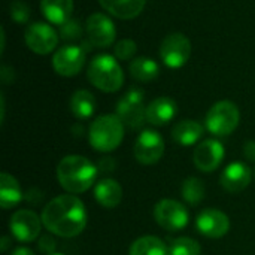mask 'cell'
<instances>
[{"instance_id": "cell-1", "label": "cell", "mask_w": 255, "mask_h": 255, "mask_svg": "<svg viewBox=\"0 0 255 255\" xmlns=\"http://www.w3.org/2000/svg\"><path fill=\"white\" fill-rule=\"evenodd\" d=\"M43 227L60 238L79 236L87 226L85 205L72 194H61L54 197L42 212Z\"/></svg>"}, {"instance_id": "cell-2", "label": "cell", "mask_w": 255, "mask_h": 255, "mask_svg": "<svg viewBox=\"0 0 255 255\" xmlns=\"http://www.w3.org/2000/svg\"><path fill=\"white\" fill-rule=\"evenodd\" d=\"M97 170L99 169L87 157L67 155L57 166V179L70 194H81L93 187Z\"/></svg>"}, {"instance_id": "cell-3", "label": "cell", "mask_w": 255, "mask_h": 255, "mask_svg": "<svg viewBox=\"0 0 255 255\" xmlns=\"http://www.w3.org/2000/svg\"><path fill=\"white\" fill-rule=\"evenodd\" d=\"M88 139L96 151L111 152L117 149L124 139V123L118 115H100L91 123Z\"/></svg>"}, {"instance_id": "cell-4", "label": "cell", "mask_w": 255, "mask_h": 255, "mask_svg": "<svg viewBox=\"0 0 255 255\" xmlns=\"http://www.w3.org/2000/svg\"><path fill=\"white\" fill-rule=\"evenodd\" d=\"M87 75L90 82L103 93H115L124 84V73L118 60L108 54L93 58Z\"/></svg>"}, {"instance_id": "cell-5", "label": "cell", "mask_w": 255, "mask_h": 255, "mask_svg": "<svg viewBox=\"0 0 255 255\" xmlns=\"http://www.w3.org/2000/svg\"><path fill=\"white\" fill-rule=\"evenodd\" d=\"M241 121L239 108L230 100L217 102L206 115V128L215 136H229L232 134Z\"/></svg>"}, {"instance_id": "cell-6", "label": "cell", "mask_w": 255, "mask_h": 255, "mask_svg": "<svg viewBox=\"0 0 255 255\" xmlns=\"http://www.w3.org/2000/svg\"><path fill=\"white\" fill-rule=\"evenodd\" d=\"M143 93L137 88L127 91L117 103V115L128 128H140L146 121V108L143 105Z\"/></svg>"}, {"instance_id": "cell-7", "label": "cell", "mask_w": 255, "mask_h": 255, "mask_svg": "<svg viewBox=\"0 0 255 255\" xmlns=\"http://www.w3.org/2000/svg\"><path fill=\"white\" fill-rule=\"evenodd\" d=\"M154 218L157 224L167 232H179L185 229L190 220L187 208L172 199H164L155 205Z\"/></svg>"}, {"instance_id": "cell-8", "label": "cell", "mask_w": 255, "mask_h": 255, "mask_svg": "<svg viewBox=\"0 0 255 255\" xmlns=\"http://www.w3.org/2000/svg\"><path fill=\"white\" fill-rule=\"evenodd\" d=\"M160 57L167 67L179 69L191 57V42L182 33H172L161 42Z\"/></svg>"}, {"instance_id": "cell-9", "label": "cell", "mask_w": 255, "mask_h": 255, "mask_svg": "<svg viewBox=\"0 0 255 255\" xmlns=\"http://www.w3.org/2000/svg\"><path fill=\"white\" fill-rule=\"evenodd\" d=\"M24 40L30 51L39 55H46L55 49L58 43V33L46 22L37 21L31 22L25 28Z\"/></svg>"}, {"instance_id": "cell-10", "label": "cell", "mask_w": 255, "mask_h": 255, "mask_svg": "<svg viewBox=\"0 0 255 255\" xmlns=\"http://www.w3.org/2000/svg\"><path fill=\"white\" fill-rule=\"evenodd\" d=\"M85 33L87 40L94 48H108L117 37V28L112 19L102 12H96L88 16L85 22Z\"/></svg>"}, {"instance_id": "cell-11", "label": "cell", "mask_w": 255, "mask_h": 255, "mask_svg": "<svg viewBox=\"0 0 255 255\" xmlns=\"http://www.w3.org/2000/svg\"><path fill=\"white\" fill-rule=\"evenodd\" d=\"M43 223L42 217H39L36 212L30 209H19L16 211L9 221V229L13 238L19 242L28 244L36 241V238L40 233Z\"/></svg>"}, {"instance_id": "cell-12", "label": "cell", "mask_w": 255, "mask_h": 255, "mask_svg": "<svg viewBox=\"0 0 255 255\" xmlns=\"http://www.w3.org/2000/svg\"><path fill=\"white\" fill-rule=\"evenodd\" d=\"M85 64V49L78 45H64L52 57L54 70L64 76H76Z\"/></svg>"}, {"instance_id": "cell-13", "label": "cell", "mask_w": 255, "mask_h": 255, "mask_svg": "<svg viewBox=\"0 0 255 255\" xmlns=\"http://www.w3.org/2000/svg\"><path fill=\"white\" fill-rule=\"evenodd\" d=\"M164 154V140L154 130H143L134 143V157L140 164L151 166L161 160Z\"/></svg>"}, {"instance_id": "cell-14", "label": "cell", "mask_w": 255, "mask_h": 255, "mask_svg": "<svg viewBox=\"0 0 255 255\" xmlns=\"http://www.w3.org/2000/svg\"><path fill=\"white\" fill-rule=\"evenodd\" d=\"M196 227L200 235H203L209 239H220L229 233L230 220L223 211L209 208L199 214V217L196 220Z\"/></svg>"}, {"instance_id": "cell-15", "label": "cell", "mask_w": 255, "mask_h": 255, "mask_svg": "<svg viewBox=\"0 0 255 255\" xmlns=\"http://www.w3.org/2000/svg\"><path fill=\"white\" fill-rule=\"evenodd\" d=\"M223 158H224V146L220 140L215 139H206L200 142L193 154L194 166L205 173L214 172L221 164Z\"/></svg>"}, {"instance_id": "cell-16", "label": "cell", "mask_w": 255, "mask_h": 255, "mask_svg": "<svg viewBox=\"0 0 255 255\" xmlns=\"http://www.w3.org/2000/svg\"><path fill=\"white\" fill-rule=\"evenodd\" d=\"M250 182L251 169L242 161L230 163L221 175V187L232 194L244 191L250 185Z\"/></svg>"}, {"instance_id": "cell-17", "label": "cell", "mask_w": 255, "mask_h": 255, "mask_svg": "<svg viewBox=\"0 0 255 255\" xmlns=\"http://www.w3.org/2000/svg\"><path fill=\"white\" fill-rule=\"evenodd\" d=\"M178 106L170 97H158L146 106V121L152 126L161 127L170 123L176 115Z\"/></svg>"}, {"instance_id": "cell-18", "label": "cell", "mask_w": 255, "mask_h": 255, "mask_svg": "<svg viewBox=\"0 0 255 255\" xmlns=\"http://www.w3.org/2000/svg\"><path fill=\"white\" fill-rule=\"evenodd\" d=\"M99 3L115 18L133 19L140 15L146 0H99Z\"/></svg>"}, {"instance_id": "cell-19", "label": "cell", "mask_w": 255, "mask_h": 255, "mask_svg": "<svg viewBox=\"0 0 255 255\" xmlns=\"http://www.w3.org/2000/svg\"><path fill=\"white\" fill-rule=\"evenodd\" d=\"M94 199L100 206L106 209H114L121 203L123 188L115 179H103L94 188Z\"/></svg>"}, {"instance_id": "cell-20", "label": "cell", "mask_w": 255, "mask_h": 255, "mask_svg": "<svg viewBox=\"0 0 255 255\" xmlns=\"http://www.w3.org/2000/svg\"><path fill=\"white\" fill-rule=\"evenodd\" d=\"M40 10L49 22L61 25L72 16L73 0H40Z\"/></svg>"}, {"instance_id": "cell-21", "label": "cell", "mask_w": 255, "mask_h": 255, "mask_svg": "<svg viewBox=\"0 0 255 255\" xmlns=\"http://www.w3.org/2000/svg\"><path fill=\"white\" fill-rule=\"evenodd\" d=\"M202 136H203V126L194 120L179 121L172 130L173 140L182 146H191L197 143Z\"/></svg>"}, {"instance_id": "cell-22", "label": "cell", "mask_w": 255, "mask_h": 255, "mask_svg": "<svg viewBox=\"0 0 255 255\" xmlns=\"http://www.w3.org/2000/svg\"><path fill=\"white\" fill-rule=\"evenodd\" d=\"M22 200V193L18 181L9 175L7 172H3L0 176V205L3 209L15 208Z\"/></svg>"}, {"instance_id": "cell-23", "label": "cell", "mask_w": 255, "mask_h": 255, "mask_svg": "<svg viewBox=\"0 0 255 255\" xmlns=\"http://www.w3.org/2000/svg\"><path fill=\"white\" fill-rule=\"evenodd\" d=\"M96 108V97L88 90H78L70 97V111L78 120H87L93 117Z\"/></svg>"}, {"instance_id": "cell-24", "label": "cell", "mask_w": 255, "mask_h": 255, "mask_svg": "<svg viewBox=\"0 0 255 255\" xmlns=\"http://www.w3.org/2000/svg\"><path fill=\"white\" fill-rule=\"evenodd\" d=\"M130 75L139 82H152L160 75L158 64L149 57H137L128 66Z\"/></svg>"}, {"instance_id": "cell-25", "label": "cell", "mask_w": 255, "mask_h": 255, "mask_svg": "<svg viewBox=\"0 0 255 255\" xmlns=\"http://www.w3.org/2000/svg\"><path fill=\"white\" fill-rule=\"evenodd\" d=\"M130 255H169V248L157 236H143L130 247Z\"/></svg>"}, {"instance_id": "cell-26", "label": "cell", "mask_w": 255, "mask_h": 255, "mask_svg": "<svg viewBox=\"0 0 255 255\" xmlns=\"http://www.w3.org/2000/svg\"><path fill=\"white\" fill-rule=\"evenodd\" d=\"M205 184L199 178H188L184 181L181 193L187 203L199 205L205 199Z\"/></svg>"}, {"instance_id": "cell-27", "label": "cell", "mask_w": 255, "mask_h": 255, "mask_svg": "<svg viewBox=\"0 0 255 255\" xmlns=\"http://www.w3.org/2000/svg\"><path fill=\"white\" fill-rule=\"evenodd\" d=\"M200 244L191 238H178L169 245V255H200Z\"/></svg>"}, {"instance_id": "cell-28", "label": "cell", "mask_w": 255, "mask_h": 255, "mask_svg": "<svg viewBox=\"0 0 255 255\" xmlns=\"http://www.w3.org/2000/svg\"><path fill=\"white\" fill-rule=\"evenodd\" d=\"M136 51H137V45L131 39H123V40L117 42L115 46H114L115 58L123 60V61L133 58L136 55Z\"/></svg>"}, {"instance_id": "cell-29", "label": "cell", "mask_w": 255, "mask_h": 255, "mask_svg": "<svg viewBox=\"0 0 255 255\" xmlns=\"http://www.w3.org/2000/svg\"><path fill=\"white\" fill-rule=\"evenodd\" d=\"M10 18L16 24H27L30 19V7L22 0H13L10 3Z\"/></svg>"}, {"instance_id": "cell-30", "label": "cell", "mask_w": 255, "mask_h": 255, "mask_svg": "<svg viewBox=\"0 0 255 255\" xmlns=\"http://www.w3.org/2000/svg\"><path fill=\"white\" fill-rule=\"evenodd\" d=\"M82 34V27L78 19H67L64 24L60 25V37L64 40H75L79 39Z\"/></svg>"}, {"instance_id": "cell-31", "label": "cell", "mask_w": 255, "mask_h": 255, "mask_svg": "<svg viewBox=\"0 0 255 255\" xmlns=\"http://www.w3.org/2000/svg\"><path fill=\"white\" fill-rule=\"evenodd\" d=\"M39 250H40L42 253H45L46 255L54 254L55 241H54L51 236H43V238H40V241H39Z\"/></svg>"}, {"instance_id": "cell-32", "label": "cell", "mask_w": 255, "mask_h": 255, "mask_svg": "<svg viewBox=\"0 0 255 255\" xmlns=\"http://www.w3.org/2000/svg\"><path fill=\"white\" fill-rule=\"evenodd\" d=\"M97 169L103 173H109L115 169V161L114 158L111 157H105V158H100L99 164H97Z\"/></svg>"}, {"instance_id": "cell-33", "label": "cell", "mask_w": 255, "mask_h": 255, "mask_svg": "<svg viewBox=\"0 0 255 255\" xmlns=\"http://www.w3.org/2000/svg\"><path fill=\"white\" fill-rule=\"evenodd\" d=\"M244 154L247 157V160L250 161H255V142L254 140H250L245 143L244 146Z\"/></svg>"}, {"instance_id": "cell-34", "label": "cell", "mask_w": 255, "mask_h": 255, "mask_svg": "<svg viewBox=\"0 0 255 255\" xmlns=\"http://www.w3.org/2000/svg\"><path fill=\"white\" fill-rule=\"evenodd\" d=\"M12 255H34V253L31 251V250H28V248H24V247H19V248H16Z\"/></svg>"}, {"instance_id": "cell-35", "label": "cell", "mask_w": 255, "mask_h": 255, "mask_svg": "<svg viewBox=\"0 0 255 255\" xmlns=\"http://www.w3.org/2000/svg\"><path fill=\"white\" fill-rule=\"evenodd\" d=\"M1 242H3L1 250H3V251H6V248H7V238H3V239H1Z\"/></svg>"}, {"instance_id": "cell-36", "label": "cell", "mask_w": 255, "mask_h": 255, "mask_svg": "<svg viewBox=\"0 0 255 255\" xmlns=\"http://www.w3.org/2000/svg\"><path fill=\"white\" fill-rule=\"evenodd\" d=\"M49 255H63V254H58V253H54V254H49Z\"/></svg>"}]
</instances>
